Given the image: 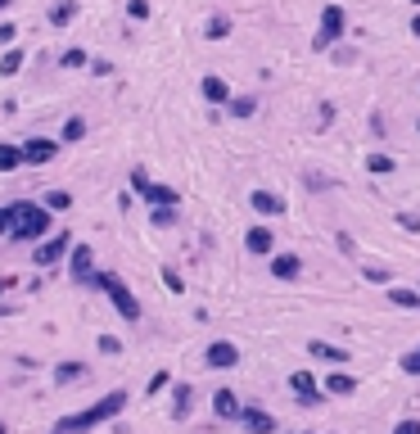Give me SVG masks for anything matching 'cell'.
Masks as SVG:
<instances>
[{"label":"cell","instance_id":"cell-48","mask_svg":"<svg viewBox=\"0 0 420 434\" xmlns=\"http://www.w3.org/2000/svg\"><path fill=\"white\" fill-rule=\"evenodd\" d=\"M416 9H420V0H416Z\"/></svg>","mask_w":420,"mask_h":434},{"label":"cell","instance_id":"cell-42","mask_svg":"<svg viewBox=\"0 0 420 434\" xmlns=\"http://www.w3.org/2000/svg\"><path fill=\"white\" fill-rule=\"evenodd\" d=\"M91 72H95V77H109V72H114V64H109V59H91Z\"/></svg>","mask_w":420,"mask_h":434},{"label":"cell","instance_id":"cell-35","mask_svg":"<svg viewBox=\"0 0 420 434\" xmlns=\"http://www.w3.org/2000/svg\"><path fill=\"white\" fill-rule=\"evenodd\" d=\"M100 353L104 357H118L122 353V340H118V335H100Z\"/></svg>","mask_w":420,"mask_h":434},{"label":"cell","instance_id":"cell-7","mask_svg":"<svg viewBox=\"0 0 420 434\" xmlns=\"http://www.w3.org/2000/svg\"><path fill=\"white\" fill-rule=\"evenodd\" d=\"M59 150H64V145H59V141H50V136H32V141H23V163H28V168L55 163V158H59Z\"/></svg>","mask_w":420,"mask_h":434},{"label":"cell","instance_id":"cell-47","mask_svg":"<svg viewBox=\"0 0 420 434\" xmlns=\"http://www.w3.org/2000/svg\"><path fill=\"white\" fill-rule=\"evenodd\" d=\"M0 434H5V425H0Z\"/></svg>","mask_w":420,"mask_h":434},{"label":"cell","instance_id":"cell-43","mask_svg":"<svg viewBox=\"0 0 420 434\" xmlns=\"http://www.w3.org/2000/svg\"><path fill=\"white\" fill-rule=\"evenodd\" d=\"M14 36H18L14 23H0V45H14Z\"/></svg>","mask_w":420,"mask_h":434},{"label":"cell","instance_id":"cell-31","mask_svg":"<svg viewBox=\"0 0 420 434\" xmlns=\"http://www.w3.org/2000/svg\"><path fill=\"white\" fill-rule=\"evenodd\" d=\"M91 59H86V50H64L59 55V68H86Z\"/></svg>","mask_w":420,"mask_h":434},{"label":"cell","instance_id":"cell-40","mask_svg":"<svg viewBox=\"0 0 420 434\" xmlns=\"http://www.w3.org/2000/svg\"><path fill=\"white\" fill-rule=\"evenodd\" d=\"M145 185H150V177H145V168H131V190H136V195H140V190H145Z\"/></svg>","mask_w":420,"mask_h":434},{"label":"cell","instance_id":"cell-17","mask_svg":"<svg viewBox=\"0 0 420 434\" xmlns=\"http://www.w3.org/2000/svg\"><path fill=\"white\" fill-rule=\"evenodd\" d=\"M199 91H204V100H208V104H231V100H236V95H231V86L221 82V77H213V72H208V77L199 82Z\"/></svg>","mask_w":420,"mask_h":434},{"label":"cell","instance_id":"cell-41","mask_svg":"<svg viewBox=\"0 0 420 434\" xmlns=\"http://www.w3.org/2000/svg\"><path fill=\"white\" fill-rule=\"evenodd\" d=\"M398 227L402 231H420V217L416 213H398Z\"/></svg>","mask_w":420,"mask_h":434},{"label":"cell","instance_id":"cell-32","mask_svg":"<svg viewBox=\"0 0 420 434\" xmlns=\"http://www.w3.org/2000/svg\"><path fill=\"white\" fill-rule=\"evenodd\" d=\"M154 227H177V208H150Z\"/></svg>","mask_w":420,"mask_h":434},{"label":"cell","instance_id":"cell-22","mask_svg":"<svg viewBox=\"0 0 420 434\" xmlns=\"http://www.w3.org/2000/svg\"><path fill=\"white\" fill-rule=\"evenodd\" d=\"M86 362H59L55 367V384H77V380H86Z\"/></svg>","mask_w":420,"mask_h":434},{"label":"cell","instance_id":"cell-11","mask_svg":"<svg viewBox=\"0 0 420 434\" xmlns=\"http://www.w3.org/2000/svg\"><path fill=\"white\" fill-rule=\"evenodd\" d=\"M249 204H253V213L258 217H285V195H276V190H253L249 195Z\"/></svg>","mask_w":420,"mask_h":434},{"label":"cell","instance_id":"cell-46","mask_svg":"<svg viewBox=\"0 0 420 434\" xmlns=\"http://www.w3.org/2000/svg\"><path fill=\"white\" fill-rule=\"evenodd\" d=\"M5 5H9V0H0V9H5Z\"/></svg>","mask_w":420,"mask_h":434},{"label":"cell","instance_id":"cell-19","mask_svg":"<svg viewBox=\"0 0 420 434\" xmlns=\"http://www.w3.org/2000/svg\"><path fill=\"white\" fill-rule=\"evenodd\" d=\"M353 389H357V380H353L343 367H335V371H330V380H326V394H335V398H348Z\"/></svg>","mask_w":420,"mask_h":434},{"label":"cell","instance_id":"cell-20","mask_svg":"<svg viewBox=\"0 0 420 434\" xmlns=\"http://www.w3.org/2000/svg\"><path fill=\"white\" fill-rule=\"evenodd\" d=\"M385 299L393 308H407V313H420V294L416 290H402V285H393V290H385Z\"/></svg>","mask_w":420,"mask_h":434},{"label":"cell","instance_id":"cell-23","mask_svg":"<svg viewBox=\"0 0 420 434\" xmlns=\"http://www.w3.org/2000/svg\"><path fill=\"white\" fill-rule=\"evenodd\" d=\"M393 168H398V163H393V154H366V172H370V177H389V172Z\"/></svg>","mask_w":420,"mask_h":434},{"label":"cell","instance_id":"cell-18","mask_svg":"<svg viewBox=\"0 0 420 434\" xmlns=\"http://www.w3.org/2000/svg\"><path fill=\"white\" fill-rule=\"evenodd\" d=\"M194 407V389L190 384H172V421H185Z\"/></svg>","mask_w":420,"mask_h":434},{"label":"cell","instance_id":"cell-28","mask_svg":"<svg viewBox=\"0 0 420 434\" xmlns=\"http://www.w3.org/2000/svg\"><path fill=\"white\" fill-rule=\"evenodd\" d=\"M23 168V145H0V172Z\"/></svg>","mask_w":420,"mask_h":434},{"label":"cell","instance_id":"cell-21","mask_svg":"<svg viewBox=\"0 0 420 434\" xmlns=\"http://www.w3.org/2000/svg\"><path fill=\"white\" fill-rule=\"evenodd\" d=\"M45 18H50L55 28H68V23L77 18V0H55V5H50V14H45Z\"/></svg>","mask_w":420,"mask_h":434},{"label":"cell","instance_id":"cell-8","mask_svg":"<svg viewBox=\"0 0 420 434\" xmlns=\"http://www.w3.org/2000/svg\"><path fill=\"white\" fill-rule=\"evenodd\" d=\"M204 367H213V371H231V367H240V344H231V340H213L204 349Z\"/></svg>","mask_w":420,"mask_h":434},{"label":"cell","instance_id":"cell-49","mask_svg":"<svg viewBox=\"0 0 420 434\" xmlns=\"http://www.w3.org/2000/svg\"><path fill=\"white\" fill-rule=\"evenodd\" d=\"M50 434H59V430H50Z\"/></svg>","mask_w":420,"mask_h":434},{"label":"cell","instance_id":"cell-25","mask_svg":"<svg viewBox=\"0 0 420 434\" xmlns=\"http://www.w3.org/2000/svg\"><path fill=\"white\" fill-rule=\"evenodd\" d=\"M23 59H28V55H23L18 45H9V50H5V59H0V77H18Z\"/></svg>","mask_w":420,"mask_h":434},{"label":"cell","instance_id":"cell-44","mask_svg":"<svg viewBox=\"0 0 420 434\" xmlns=\"http://www.w3.org/2000/svg\"><path fill=\"white\" fill-rule=\"evenodd\" d=\"M411 36H420V14H416V18H411Z\"/></svg>","mask_w":420,"mask_h":434},{"label":"cell","instance_id":"cell-24","mask_svg":"<svg viewBox=\"0 0 420 434\" xmlns=\"http://www.w3.org/2000/svg\"><path fill=\"white\" fill-rule=\"evenodd\" d=\"M41 204L50 208V213H68V208H72V195H68V190H59V185H55V190H45V195H41Z\"/></svg>","mask_w":420,"mask_h":434},{"label":"cell","instance_id":"cell-9","mask_svg":"<svg viewBox=\"0 0 420 434\" xmlns=\"http://www.w3.org/2000/svg\"><path fill=\"white\" fill-rule=\"evenodd\" d=\"M289 394H294V398H299L303 407H312V403H321L326 384H321L312 371H294V376H289Z\"/></svg>","mask_w":420,"mask_h":434},{"label":"cell","instance_id":"cell-1","mask_svg":"<svg viewBox=\"0 0 420 434\" xmlns=\"http://www.w3.org/2000/svg\"><path fill=\"white\" fill-rule=\"evenodd\" d=\"M122 407H127V389H109L100 403H91V407H82V412H72V416H59V434H82V430H95V425H104V421H118L122 416Z\"/></svg>","mask_w":420,"mask_h":434},{"label":"cell","instance_id":"cell-39","mask_svg":"<svg viewBox=\"0 0 420 434\" xmlns=\"http://www.w3.org/2000/svg\"><path fill=\"white\" fill-rule=\"evenodd\" d=\"M393 434H420V421L407 416V421H398V425H393Z\"/></svg>","mask_w":420,"mask_h":434},{"label":"cell","instance_id":"cell-15","mask_svg":"<svg viewBox=\"0 0 420 434\" xmlns=\"http://www.w3.org/2000/svg\"><path fill=\"white\" fill-rule=\"evenodd\" d=\"M140 195L150 200V208H181V195L172 190V185H158V181H150Z\"/></svg>","mask_w":420,"mask_h":434},{"label":"cell","instance_id":"cell-34","mask_svg":"<svg viewBox=\"0 0 420 434\" xmlns=\"http://www.w3.org/2000/svg\"><path fill=\"white\" fill-rule=\"evenodd\" d=\"M163 285H167L172 294H185V281H181V271H177V267H163Z\"/></svg>","mask_w":420,"mask_h":434},{"label":"cell","instance_id":"cell-12","mask_svg":"<svg viewBox=\"0 0 420 434\" xmlns=\"http://www.w3.org/2000/svg\"><path fill=\"white\" fill-rule=\"evenodd\" d=\"M307 357H316V362H330V367L353 362L348 349H339V344H326V340H307Z\"/></svg>","mask_w":420,"mask_h":434},{"label":"cell","instance_id":"cell-38","mask_svg":"<svg viewBox=\"0 0 420 434\" xmlns=\"http://www.w3.org/2000/svg\"><path fill=\"white\" fill-rule=\"evenodd\" d=\"M9 231H14V204L0 208V235H9Z\"/></svg>","mask_w":420,"mask_h":434},{"label":"cell","instance_id":"cell-26","mask_svg":"<svg viewBox=\"0 0 420 434\" xmlns=\"http://www.w3.org/2000/svg\"><path fill=\"white\" fill-rule=\"evenodd\" d=\"M204 36H208V41H226V36H231V18L213 14V18H208V28H204Z\"/></svg>","mask_w":420,"mask_h":434},{"label":"cell","instance_id":"cell-29","mask_svg":"<svg viewBox=\"0 0 420 434\" xmlns=\"http://www.w3.org/2000/svg\"><path fill=\"white\" fill-rule=\"evenodd\" d=\"M231 114H236V118H253L258 100H253V95H236V100H231Z\"/></svg>","mask_w":420,"mask_h":434},{"label":"cell","instance_id":"cell-36","mask_svg":"<svg viewBox=\"0 0 420 434\" xmlns=\"http://www.w3.org/2000/svg\"><path fill=\"white\" fill-rule=\"evenodd\" d=\"M127 14L136 23H145V18H150V0H127Z\"/></svg>","mask_w":420,"mask_h":434},{"label":"cell","instance_id":"cell-30","mask_svg":"<svg viewBox=\"0 0 420 434\" xmlns=\"http://www.w3.org/2000/svg\"><path fill=\"white\" fill-rule=\"evenodd\" d=\"M398 367H402V376H420V344H416V349H407V353L398 357Z\"/></svg>","mask_w":420,"mask_h":434},{"label":"cell","instance_id":"cell-4","mask_svg":"<svg viewBox=\"0 0 420 434\" xmlns=\"http://www.w3.org/2000/svg\"><path fill=\"white\" fill-rule=\"evenodd\" d=\"M343 32H348V14H343V5L330 0V5L321 9V28H316V36H312V50H330Z\"/></svg>","mask_w":420,"mask_h":434},{"label":"cell","instance_id":"cell-33","mask_svg":"<svg viewBox=\"0 0 420 434\" xmlns=\"http://www.w3.org/2000/svg\"><path fill=\"white\" fill-rule=\"evenodd\" d=\"M167 384H172V376H167V371H154V376H150V384H145V394L154 398V394H163Z\"/></svg>","mask_w":420,"mask_h":434},{"label":"cell","instance_id":"cell-10","mask_svg":"<svg viewBox=\"0 0 420 434\" xmlns=\"http://www.w3.org/2000/svg\"><path fill=\"white\" fill-rule=\"evenodd\" d=\"M236 425H240L244 434H276V416H271V412H262V407H253V403H244Z\"/></svg>","mask_w":420,"mask_h":434},{"label":"cell","instance_id":"cell-16","mask_svg":"<svg viewBox=\"0 0 420 434\" xmlns=\"http://www.w3.org/2000/svg\"><path fill=\"white\" fill-rule=\"evenodd\" d=\"M240 407H244V403H240L236 389H217V394H213V412H217L221 421H240Z\"/></svg>","mask_w":420,"mask_h":434},{"label":"cell","instance_id":"cell-13","mask_svg":"<svg viewBox=\"0 0 420 434\" xmlns=\"http://www.w3.org/2000/svg\"><path fill=\"white\" fill-rule=\"evenodd\" d=\"M244 249L258 254V258H271V254H276V235H271V227H249V235H244Z\"/></svg>","mask_w":420,"mask_h":434},{"label":"cell","instance_id":"cell-27","mask_svg":"<svg viewBox=\"0 0 420 434\" xmlns=\"http://www.w3.org/2000/svg\"><path fill=\"white\" fill-rule=\"evenodd\" d=\"M82 136H86V118H68L64 131H59V145H77Z\"/></svg>","mask_w":420,"mask_h":434},{"label":"cell","instance_id":"cell-6","mask_svg":"<svg viewBox=\"0 0 420 434\" xmlns=\"http://www.w3.org/2000/svg\"><path fill=\"white\" fill-rule=\"evenodd\" d=\"M68 281L72 285H91L95 281V249H91V244H72V254H68Z\"/></svg>","mask_w":420,"mask_h":434},{"label":"cell","instance_id":"cell-45","mask_svg":"<svg viewBox=\"0 0 420 434\" xmlns=\"http://www.w3.org/2000/svg\"><path fill=\"white\" fill-rule=\"evenodd\" d=\"M9 285H14V281H0V294H5V290H9Z\"/></svg>","mask_w":420,"mask_h":434},{"label":"cell","instance_id":"cell-14","mask_svg":"<svg viewBox=\"0 0 420 434\" xmlns=\"http://www.w3.org/2000/svg\"><path fill=\"white\" fill-rule=\"evenodd\" d=\"M271 276L276 281H299L303 276V258L299 254H271Z\"/></svg>","mask_w":420,"mask_h":434},{"label":"cell","instance_id":"cell-5","mask_svg":"<svg viewBox=\"0 0 420 434\" xmlns=\"http://www.w3.org/2000/svg\"><path fill=\"white\" fill-rule=\"evenodd\" d=\"M68 254H72V235H68V231H59V235H45V240L36 244L32 263L41 267V271H50V267H59V258H68Z\"/></svg>","mask_w":420,"mask_h":434},{"label":"cell","instance_id":"cell-37","mask_svg":"<svg viewBox=\"0 0 420 434\" xmlns=\"http://www.w3.org/2000/svg\"><path fill=\"white\" fill-rule=\"evenodd\" d=\"M362 276L370 285H389V267H362Z\"/></svg>","mask_w":420,"mask_h":434},{"label":"cell","instance_id":"cell-3","mask_svg":"<svg viewBox=\"0 0 420 434\" xmlns=\"http://www.w3.org/2000/svg\"><path fill=\"white\" fill-rule=\"evenodd\" d=\"M91 285L118 308V317H122V321H131V326L140 321V299H136V294L127 290V281H122V276H114V271H95V281H91Z\"/></svg>","mask_w":420,"mask_h":434},{"label":"cell","instance_id":"cell-2","mask_svg":"<svg viewBox=\"0 0 420 434\" xmlns=\"http://www.w3.org/2000/svg\"><path fill=\"white\" fill-rule=\"evenodd\" d=\"M50 227H55V217H50V208L45 204H32V200H18L14 204V240H23V244H41L45 235H50Z\"/></svg>","mask_w":420,"mask_h":434}]
</instances>
